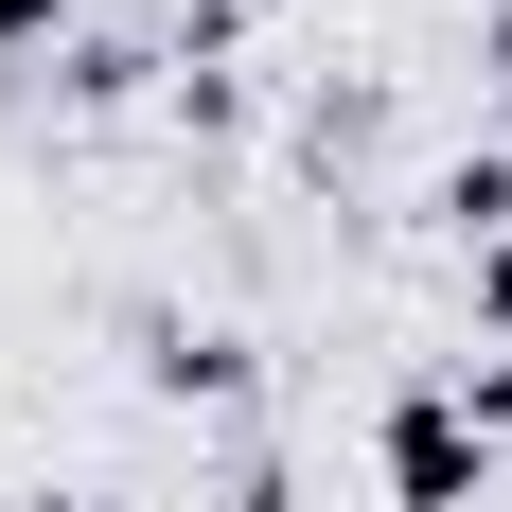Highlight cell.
<instances>
[{"mask_svg":"<svg viewBox=\"0 0 512 512\" xmlns=\"http://www.w3.org/2000/svg\"><path fill=\"white\" fill-rule=\"evenodd\" d=\"M389 495H407V512L495 495V442H477V407H460V389H407V407H389Z\"/></svg>","mask_w":512,"mask_h":512,"instance_id":"1","label":"cell"},{"mask_svg":"<svg viewBox=\"0 0 512 512\" xmlns=\"http://www.w3.org/2000/svg\"><path fill=\"white\" fill-rule=\"evenodd\" d=\"M460 407H477V442H495V424H512V354H477V371H460Z\"/></svg>","mask_w":512,"mask_h":512,"instance_id":"2","label":"cell"},{"mask_svg":"<svg viewBox=\"0 0 512 512\" xmlns=\"http://www.w3.org/2000/svg\"><path fill=\"white\" fill-rule=\"evenodd\" d=\"M53 18H71V0H0V53H18V36H53Z\"/></svg>","mask_w":512,"mask_h":512,"instance_id":"3","label":"cell"},{"mask_svg":"<svg viewBox=\"0 0 512 512\" xmlns=\"http://www.w3.org/2000/svg\"><path fill=\"white\" fill-rule=\"evenodd\" d=\"M477 301H495V318H512V248H495V265H477Z\"/></svg>","mask_w":512,"mask_h":512,"instance_id":"4","label":"cell"},{"mask_svg":"<svg viewBox=\"0 0 512 512\" xmlns=\"http://www.w3.org/2000/svg\"><path fill=\"white\" fill-rule=\"evenodd\" d=\"M53 512H71V495H53Z\"/></svg>","mask_w":512,"mask_h":512,"instance_id":"5","label":"cell"}]
</instances>
